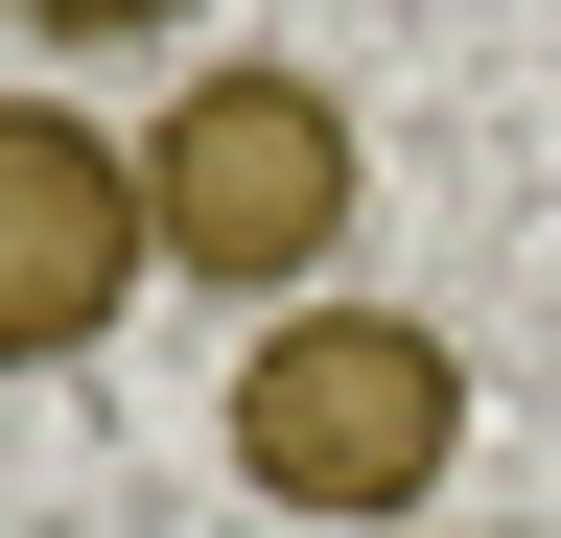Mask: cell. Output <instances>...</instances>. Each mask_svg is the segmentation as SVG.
<instances>
[{
    "instance_id": "obj_2",
    "label": "cell",
    "mask_w": 561,
    "mask_h": 538,
    "mask_svg": "<svg viewBox=\"0 0 561 538\" xmlns=\"http://www.w3.org/2000/svg\"><path fill=\"white\" fill-rule=\"evenodd\" d=\"M140 234H164V282H257L305 305L328 234H351V94L328 71H187L164 117H140Z\"/></svg>"
},
{
    "instance_id": "obj_4",
    "label": "cell",
    "mask_w": 561,
    "mask_h": 538,
    "mask_svg": "<svg viewBox=\"0 0 561 538\" xmlns=\"http://www.w3.org/2000/svg\"><path fill=\"white\" fill-rule=\"evenodd\" d=\"M24 47H164V24H210V0H0Z\"/></svg>"
},
{
    "instance_id": "obj_1",
    "label": "cell",
    "mask_w": 561,
    "mask_h": 538,
    "mask_svg": "<svg viewBox=\"0 0 561 538\" xmlns=\"http://www.w3.org/2000/svg\"><path fill=\"white\" fill-rule=\"evenodd\" d=\"M210 422H234V492H257V515H305V538H421V492L468 468V352H445L421 305H328V282H305V305L234 352Z\"/></svg>"
},
{
    "instance_id": "obj_3",
    "label": "cell",
    "mask_w": 561,
    "mask_h": 538,
    "mask_svg": "<svg viewBox=\"0 0 561 538\" xmlns=\"http://www.w3.org/2000/svg\"><path fill=\"white\" fill-rule=\"evenodd\" d=\"M140 282H164V234H140V141L70 117V94H0V375L117 352Z\"/></svg>"
}]
</instances>
